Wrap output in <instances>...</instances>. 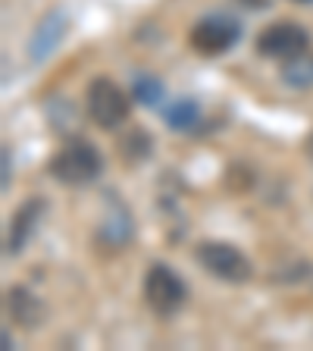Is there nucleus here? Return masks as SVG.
<instances>
[{
    "instance_id": "obj_6",
    "label": "nucleus",
    "mask_w": 313,
    "mask_h": 351,
    "mask_svg": "<svg viewBox=\"0 0 313 351\" xmlns=\"http://www.w3.org/2000/svg\"><path fill=\"white\" fill-rule=\"evenodd\" d=\"M257 53L266 60H279V63H292L298 57H307L310 47V32L295 19H276L266 29H260L254 41Z\"/></svg>"
},
{
    "instance_id": "obj_17",
    "label": "nucleus",
    "mask_w": 313,
    "mask_h": 351,
    "mask_svg": "<svg viewBox=\"0 0 313 351\" xmlns=\"http://www.w3.org/2000/svg\"><path fill=\"white\" fill-rule=\"evenodd\" d=\"M295 3H313V0H295Z\"/></svg>"
},
{
    "instance_id": "obj_14",
    "label": "nucleus",
    "mask_w": 313,
    "mask_h": 351,
    "mask_svg": "<svg viewBox=\"0 0 313 351\" xmlns=\"http://www.w3.org/2000/svg\"><path fill=\"white\" fill-rule=\"evenodd\" d=\"M288 85L295 88H310L313 85V60H292V63H285V75H282Z\"/></svg>"
},
{
    "instance_id": "obj_8",
    "label": "nucleus",
    "mask_w": 313,
    "mask_h": 351,
    "mask_svg": "<svg viewBox=\"0 0 313 351\" xmlns=\"http://www.w3.org/2000/svg\"><path fill=\"white\" fill-rule=\"evenodd\" d=\"M3 307H7L10 323H16V326L25 329V332L41 329L44 320H47V307H44V301L38 298L32 289H25V285H13V289H7Z\"/></svg>"
},
{
    "instance_id": "obj_4",
    "label": "nucleus",
    "mask_w": 313,
    "mask_h": 351,
    "mask_svg": "<svg viewBox=\"0 0 313 351\" xmlns=\"http://www.w3.org/2000/svg\"><path fill=\"white\" fill-rule=\"evenodd\" d=\"M85 110H88V119H91L97 129L113 132V129H119L123 123H129L132 97L125 95L113 79L97 75V79L88 85V91H85Z\"/></svg>"
},
{
    "instance_id": "obj_2",
    "label": "nucleus",
    "mask_w": 313,
    "mask_h": 351,
    "mask_svg": "<svg viewBox=\"0 0 313 351\" xmlns=\"http://www.w3.org/2000/svg\"><path fill=\"white\" fill-rule=\"evenodd\" d=\"M195 261L201 263V270L207 276L219 279L229 285H245L254 279V263L238 245L232 241H219V239H207L195 248Z\"/></svg>"
},
{
    "instance_id": "obj_3",
    "label": "nucleus",
    "mask_w": 313,
    "mask_h": 351,
    "mask_svg": "<svg viewBox=\"0 0 313 351\" xmlns=\"http://www.w3.org/2000/svg\"><path fill=\"white\" fill-rule=\"evenodd\" d=\"M141 292H145V304L157 317H175L188 304V282L169 263H151L147 267Z\"/></svg>"
},
{
    "instance_id": "obj_1",
    "label": "nucleus",
    "mask_w": 313,
    "mask_h": 351,
    "mask_svg": "<svg viewBox=\"0 0 313 351\" xmlns=\"http://www.w3.org/2000/svg\"><path fill=\"white\" fill-rule=\"evenodd\" d=\"M47 169L66 189H85V185H95L103 176V154L91 138L73 135L53 151Z\"/></svg>"
},
{
    "instance_id": "obj_7",
    "label": "nucleus",
    "mask_w": 313,
    "mask_h": 351,
    "mask_svg": "<svg viewBox=\"0 0 313 351\" xmlns=\"http://www.w3.org/2000/svg\"><path fill=\"white\" fill-rule=\"evenodd\" d=\"M44 210H47V201L44 197H29V201H22L19 207L13 210V217H10V226H7V254H22L25 251V245H29L32 239H35L38 226H41V217Z\"/></svg>"
},
{
    "instance_id": "obj_15",
    "label": "nucleus",
    "mask_w": 313,
    "mask_h": 351,
    "mask_svg": "<svg viewBox=\"0 0 313 351\" xmlns=\"http://www.w3.org/2000/svg\"><path fill=\"white\" fill-rule=\"evenodd\" d=\"M0 160H3V191L10 189V182H13V163H10V145H3V151H0Z\"/></svg>"
},
{
    "instance_id": "obj_13",
    "label": "nucleus",
    "mask_w": 313,
    "mask_h": 351,
    "mask_svg": "<svg viewBox=\"0 0 313 351\" xmlns=\"http://www.w3.org/2000/svg\"><path fill=\"white\" fill-rule=\"evenodd\" d=\"M132 97H135L141 107H157V104H163V97H166V88H163V82L157 79V75L145 73L132 82Z\"/></svg>"
},
{
    "instance_id": "obj_10",
    "label": "nucleus",
    "mask_w": 313,
    "mask_h": 351,
    "mask_svg": "<svg viewBox=\"0 0 313 351\" xmlns=\"http://www.w3.org/2000/svg\"><path fill=\"white\" fill-rule=\"evenodd\" d=\"M132 235H135L132 210L116 195H107V210H103L101 226H97V239H101L107 248H125L132 241Z\"/></svg>"
},
{
    "instance_id": "obj_12",
    "label": "nucleus",
    "mask_w": 313,
    "mask_h": 351,
    "mask_svg": "<svg viewBox=\"0 0 313 351\" xmlns=\"http://www.w3.org/2000/svg\"><path fill=\"white\" fill-rule=\"evenodd\" d=\"M151 154H153V138H151V132L141 129V125L129 129L123 138H119V157H123L129 167H138V163H145Z\"/></svg>"
},
{
    "instance_id": "obj_9",
    "label": "nucleus",
    "mask_w": 313,
    "mask_h": 351,
    "mask_svg": "<svg viewBox=\"0 0 313 351\" xmlns=\"http://www.w3.org/2000/svg\"><path fill=\"white\" fill-rule=\"evenodd\" d=\"M66 32H69V19H66L63 10L44 13V19L38 22L35 32H32V38H29V63H44V60L60 47V41L66 38Z\"/></svg>"
},
{
    "instance_id": "obj_5",
    "label": "nucleus",
    "mask_w": 313,
    "mask_h": 351,
    "mask_svg": "<svg viewBox=\"0 0 313 351\" xmlns=\"http://www.w3.org/2000/svg\"><path fill=\"white\" fill-rule=\"evenodd\" d=\"M241 41V22L232 13H207L191 25L188 47L197 57H223Z\"/></svg>"
},
{
    "instance_id": "obj_11",
    "label": "nucleus",
    "mask_w": 313,
    "mask_h": 351,
    "mask_svg": "<svg viewBox=\"0 0 313 351\" xmlns=\"http://www.w3.org/2000/svg\"><path fill=\"white\" fill-rule=\"evenodd\" d=\"M163 119L173 132H191L201 123V104L195 97H175V101L163 104Z\"/></svg>"
},
{
    "instance_id": "obj_16",
    "label": "nucleus",
    "mask_w": 313,
    "mask_h": 351,
    "mask_svg": "<svg viewBox=\"0 0 313 351\" xmlns=\"http://www.w3.org/2000/svg\"><path fill=\"white\" fill-rule=\"evenodd\" d=\"M307 154H310V160H313V132L307 135Z\"/></svg>"
}]
</instances>
